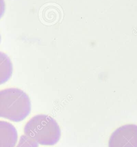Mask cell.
Listing matches in <instances>:
<instances>
[{
  "label": "cell",
  "mask_w": 137,
  "mask_h": 147,
  "mask_svg": "<svg viewBox=\"0 0 137 147\" xmlns=\"http://www.w3.org/2000/svg\"><path fill=\"white\" fill-rule=\"evenodd\" d=\"M31 111L30 99L22 90L10 88L0 90V118L17 123L24 120Z\"/></svg>",
  "instance_id": "6da1fadb"
},
{
  "label": "cell",
  "mask_w": 137,
  "mask_h": 147,
  "mask_svg": "<svg viewBox=\"0 0 137 147\" xmlns=\"http://www.w3.org/2000/svg\"><path fill=\"white\" fill-rule=\"evenodd\" d=\"M25 135L35 142L43 146H53L61 136V129L56 121L47 115L33 117L26 124Z\"/></svg>",
  "instance_id": "7a4b0ae2"
},
{
  "label": "cell",
  "mask_w": 137,
  "mask_h": 147,
  "mask_svg": "<svg viewBox=\"0 0 137 147\" xmlns=\"http://www.w3.org/2000/svg\"><path fill=\"white\" fill-rule=\"evenodd\" d=\"M109 147H137V125L128 124L121 126L110 137Z\"/></svg>",
  "instance_id": "3957f363"
},
{
  "label": "cell",
  "mask_w": 137,
  "mask_h": 147,
  "mask_svg": "<svg viewBox=\"0 0 137 147\" xmlns=\"http://www.w3.org/2000/svg\"><path fill=\"white\" fill-rule=\"evenodd\" d=\"M17 141L18 132L15 126L0 120V147H15Z\"/></svg>",
  "instance_id": "277c9868"
},
{
  "label": "cell",
  "mask_w": 137,
  "mask_h": 147,
  "mask_svg": "<svg viewBox=\"0 0 137 147\" xmlns=\"http://www.w3.org/2000/svg\"><path fill=\"white\" fill-rule=\"evenodd\" d=\"M13 72L11 61L7 55L0 51V85L11 78Z\"/></svg>",
  "instance_id": "5b68a950"
},
{
  "label": "cell",
  "mask_w": 137,
  "mask_h": 147,
  "mask_svg": "<svg viewBox=\"0 0 137 147\" xmlns=\"http://www.w3.org/2000/svg\"><path fill=\"white\" fill-rule=\"evenodd\" d=\"M16 147H38V143L24 135L20 138L19 142Z\"/></svg>",
  "instance_id": "8992f818"
},
{
  "label": "cell",
  "mask_w": 137,
  "mask_h": 147,
  "mask_svg": "<svg viewBox=\"0 0 137 147\" xmlns=\"http://www.w3.org/2000/svg\"><path fill=\"white\" fill-rule=\"evenodd\" d=\"M5 11V2L4 0H0V19L4 15Z\"/></svg>",
  "instance_id": "52a82bcc"
},
{
  "label": "cell",
  "mask_w": 137,
  "mask_h": 147,
  "mask_svg": "<svg viewBox=\"0 0 137 147\" xmlns=\"http://www.w3.org/2000/svg\"><path fill=\"white\" fill-rule=\"evenodd\" d=\"M1 34H0V43H1Z\"/></svg>",
  "instance_id": "ba28073f"
}]
</instances>
